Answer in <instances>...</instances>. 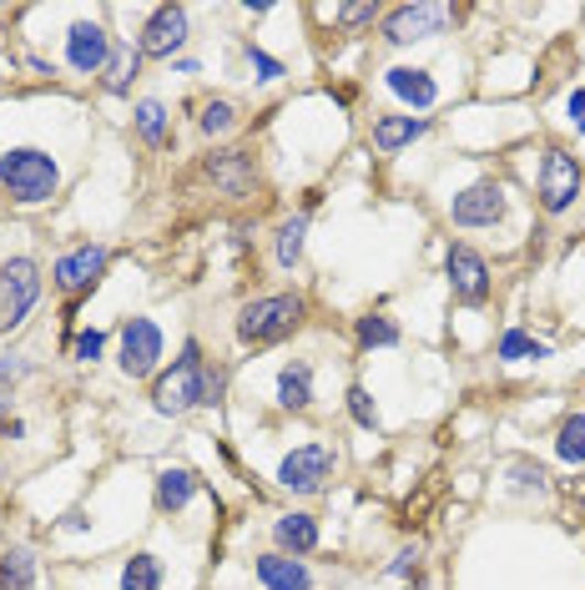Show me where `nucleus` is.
<instances>
[{
  "instance_id": "6e6552de",
  "label": "nucleus",
  "mask_w": 585,
  "mask_h": 590,
  "mask_svg": "<svg viewBox=\"0 0 585 590\" xmlns=\"http://www.w3.org/2000/svg\"><path fill=\"white\" fill-rule=\"evenodd\" d=\"M338 470V454L334 444H299V449H288L283 464H278V484H283L288 495H318L323 484L334 480Z\"/></svg>"
},
{
  "instance_id": "c9c22d12",
  "label": "nucleus",
  "mask_w": 585,
  "mask_h": 590,
  "mask_svg": "<svg viewBox=\"0 0 585 590\" xmlns=\"http://www.w3.org/2000/svg\"><path fill=\"white\" fill-rule=\"evenodd\" d=\"M223 394H227V368L207 364V404H223Z\"/></svg>"
},
{
  "instance_id": "bb28decb",
  "label": "nucleus",
  "mask_w": 585,
  "mask_h": 590,
  "mask_svg": "<svg viewBox=\"0 0 585 590\" xmlns=\"http://www.w3.org/2000/svg\"><path fill=\"white\" fill-rule=\"evenodd\" d=\"M162 560L152 550H137L127 566H121V590H162Z\"/></svg>"
},
{
  "instance_id": "b1692460",
  "label": "nucleus",
  "mask_w": 585,
  "mask_h": 590,
  "mask_svg": "<svg viewBox=\"0 0 585 590\" xmlns=\"http://www.w3.org/2000/svg\"><path fill=\"white\" fill-rule=\"evenodd\" d=\"M132 127H137V137H142L147 147H167L172 142V117H167L162 101H152V96L132 107Z\"/></svg>"
},
{
  "instance_id": "7c9ffc66",
  "label": "nucleus",
  "mask_w": 585,
  "mask_h": 590,
  "mask_svg": "<svg viewBox=\"0 0 585 590\" xmlns=\"http://www.w3.org/2000/svg\"><path fill=\"white\" fill-rule=\"evenodd\" d=\"M510 474H514V490H535V495L550 490L545 464H535V460H510Z\"/></svg>"
},
{
  "instance_id": "423d86ee",
  "label": "nucleus",
  "mask_w": 585,
  "mask_h": 590,
  "mask_svg": "<svg viewBox=\"0 0 585 590\" xmlns=\"http://www.w3.org/2000/svg\"><path fill=\"white\" fill-rule=\"evenodd\" d=\"M444 278H449L454 303H465V308H485L495 293L490 262H485V253L469 248V243H449V248H444Z\"/></svg>"
},
{
  "instance_id": "4c0bfd02",
  "label": "nucleus",
  "mask_w": 585,
  "mask_h": 590,
  "mask_svg": "<svg viewBox=\"0 0 585 590\" xmlns=\"http://www.w3.org/2000/svg\"><path fill=\"white\" fill-rule=\"evenodd\" d=\"M0 439H25V419H0Z\"/></svg>"
},
{
  "instance_id": "9b49d317",
  "label": "nucleus",
  "mask_w": 585,
  "mask_h": 590,
  "mask_svg": "<svg viewBox=\"0 0 585 590\" xmlns=\"http://www.w3.org/2000/svg\"><path fill=\"white\" fill-rule=\"evenodd\" d=\"M505 213H510V197H505V187L495 178L469 182V187L454 192V202H449L454 227H500Z\"/></svg>"
},
{
  "instance_id": "473e14b6",
  "label": "nucleus",
  "mask_w": 585,
  "mask_h": 590,
  "mask_svg": "<svg viewBox=\"0 0 585 590\" xmlns=\"http://www.w3.org/2000/svg\"><path fill=\"white\" fill-rule=\"evenodd\" d=\"M248 66H252V76H258V82H283V76H288V66H283V61H278V56H268V51L263 46H252V41H248Z\"/></svg>"
},
{
  "instance_id": "72a5a7b5",
  "label": "nucleus",
  "mask_w": 585,
  "mask_h": 590,
  "mask_svg": "<svg viewBox=\"0 0 585 590\" xmlns=\"http://www.w3.org/2000/svg\"><path fill=\"white\" fill-rule=\"evenodd\" d=\"M334 15L344 25H369V21H379V0H364V6H338Z\"/></svg>"
},
{
  "instance_id": "4be33fe9",
  "label": "nucleus",
  "mask_w": 585,
  "mask_h": 590,
  "mask_svg": "<svg viewBox=\"0 0 585 590\" xmlns=\"http://www.w3.org/2000/svg\"><path fill=\"white\" fill-rule=\"evenodd\" d=\"M137 76H142V51L127 46V41H117V46H111L107 72H101V86H107L111 96H127V92H132Z\"/></svg>"
},
{
  "instance_id": "f03ea898",
  "label": "nucleus",
  "mask_w": 585,
  "mask_h": 590,
  "mask_svg": "<svg viewBox=\"0 0 585 590\" xmlns=\"http://www.w3.org/2000/svg\"><path fill=\"white\" fill-rule=\"evenodd\" d=\"M152 409L167 414V419H182L192 409H207V358H203V343L187 339L182 354L172 358V368L152 378Z\"/></svg>"
},
{
  "instance_id": "0eeeda50",
  "label": "nucleus",
  "mask_w": 585,
  "mask_h": 590,
  "mask_svg": "<svg viewBox=\"0 0 585 590\" xmlns=\"http://www.w3.org/2000/svg\"><path fill=\"white\" fill-rule=\"evenodd\" d=\"M162 354H167V339L152 319H127L117 333V364L127 378H156L162 374Z\"/></svg>"
},
{
  "instance_id": "412c9836",
  "label": "nucleus",
  "mask_w": 585,
  "mask_h": 590,
  "mask_svg": "<svg viewBox=\"0 0 585 590\" xmlns=\"http://www.w3.org/2000/svg\"><path fill=\"white\" fill-rule=\"evenodd\" d=\"M495 358H500V364H540V358H550V343L526 333L520 323H510V329L500 333V343H495Z\"/></svg>"
},
{
  "instance_id": "a878e982",
  "label": "nucleus",
  "mask_w": 585,
  "mask_h": 590,
  "mask_svg": "<svg viewBox=\"0 0 585 590\" xmlns=\"http://www.w3.org/2000/svg\"><path fill=\"white\" fill-rule=\"evenodd\" d=\"M354 339H359V348H399L404 333L389 313H364V319H354Z\"/></svg>"
},
{
  "instance_id": "20e7f679",
  "label": "nucleus",
  "mask_w": 585,
  "mask_h": 590,
  "mask_svg": "<svg viewBox=\"0 0 585 590\" xmlns=\"http://www.w3.org/2000/svg\"><path fill=\"white\" fill-rule=\"evenodd\" d=\"M535 192H540V213H545V217H565L575 202L585 197V167H581V157H575L571 147H561V142L545 147Z\"/></svg>"
},
{
  "instance_id": "2eb2a0df",
  "label": "nucleus",
  "mask_w": 585,
  "mask_h": 590,
  "mask_svg": "<svg viewBox=\"0 0 585 590\" xmlns=\"http://www.w3.org/2000/svg\"><path fill=\"white\" fill-rule=\"evenodd\" d=\"M252 576H258L263 590H313V570L303 566V560H293V555H283V550L258 555Z\"/></svg>"
},
{
  "instance_id": "4468645a",
  "label": "nucleus",
  "mask_w": 585,
  "mask_h": 590,
  "mask_svg": "<svg viewBox=\"0 0 585 590\" xmlns=\"http://www.w3.org/2000/svg\"><path fill=\"white\" fill-rule=\"evenodd\" d=\"M203 172L213 178V187L223 192V197H248L252 182H258V167H252L248 152H213Z\"/></svg>"
},
{
  "instance_id": "c756f323",
  "label": "nucleus",
  "mask_w": 585,
  "mask_h": 590,
  "mask_svg": "<svg viewBox=\"0 0 585 590\" xmlns=\"http://www.w3.org/2000/svg\"><path fill=\"white\" fill-rule=\"evenodd\" d=\"M344 404H348V419H354L359 429H379V404L369 399V389H364V384H348Z\"/></svg>"
},
{
  "instance_id": "f704fd0d",
  "label": "nucleus",
  "mask_w": 585,
  "mask_h": 590,
  "mask_svg": "<svg viewBox=\"0 0 585 590\" xmlns=\"http://www.w3.org/2000/svg\"><path fill=\"white\" fill-rule=\"evenodd\" d=\"M414 570H419V550L409 545V550H399V555H394V566H389V576L404 580V576H414Z\"/></svg>"
},
{
  "instance_id": "f3484780",
  "label": "nucleus",
  "mask_w": 585,
  "mask_h": 590,
  "mask_svg": "<svg viewBox=\"0 0 585 590\" xmlns=\"http://www.w3.org/2000/svg\"><path fill=\"white\" fill-rule=\"evenodd\" d=\"M383 86H389L399 101H409L414 111H430L434 101H440V86H434V76L424 72V66H389Z\"/></svg>"
},
{
  "instance_id": "1a4fd4ad",
  "label": "nucleus",
  "mask_w": 585,
  "mask_h": 590,
  "mask_svg": "<svg viewBox=\"0 0 585 590\" xmlns=\"http://www.w3.org/2000/svg\"><path fill=\"white\" fill-rule=\"evenodd\" d=\"M107 262H111V248H101V243H82V248L61 253V258L51 262V283H56V293H66V298H86L96 283H101Z\"/></svg>"
},
{
  "instance_id": "cd10ccee",
  "label": "nucleus",
  "mask_w": 585,
  "mask_h": 590,
  "mask_svg": "<svg viewBox=\"0 0 585 590\" xmlns=\"http://www.w3.org/2000/svg\"><path fill=\"white\" fill-rule=\"evenodd\" d=\"M555 454H561L565 464H575V470H585V414H565L561 429H555Z\"/></svg>"
},
{
  "instance_id": "aec40b11",
  "label": "nucleus",
  "mask_w": 585,
  "mask_h": 590,
  "mask_svg": "<svg viewBox=\"0 0 585 590\" xmlns=\"http://www.w3.org/2000/svg\"><path fill=\"white\" fill-rule=\"evenodd\" d=\"M273 399H278V409H283V414H308V404H313V364H308V358L283 364Z\"/></svg>"
},
{
  "instance_id": "ddd939ff",
  "label": "nucleus",
  "mask_w": 585,
  "mask_h": 590,
  "mask_svg": "<svg viewBox=\"0 0 585 590\" xmlns=\"http://www.w3.org/2000/svg\"><path fill=\"white\" fill-rule=\"evenodd\" d=\"M111 31L101 21H76L72 31H66V66H72L76 76H101L111 61Z\"/></svg>"
},
{
  "instance_id": "6ab92c4d",
  "label": "nucleus",
  "mask_w": 585,
  "mask_h": 590,
  "mask_svg": "<svg viewBox=\"0 0 585 590\" xmlns=\"http://www.w3.org/2000/svg\"><path fill=\"white\" fill-rule=\"evenodd\" d=\"M197 490H203V484H197V474H192L187 464H167V470H156V509H162V515H182Z\"/></svg>"
},
{
  "instance_id": "e433bc0d",
  "label": "nucleus",
  "mask_w": 585,
  "mask_h": 590,
  "mask_svg": "<svg viewBox=\"0 0 585 590\" xmlns=\"http://www.w3.org/2000/svg\"><path fill=\"white\" fill-rule=\"evenodd\" d=\"M565 111H571V127H575V131H585V86H575V92H571Z\"/></svg>"
},
{
  "instance_id": "c85d7f7f",
  "label": "nucleus",
  "mask_w": 585,
  "mask_h": 590,
  "mask_svg": "<svg viewBox=\"0 0 585 590\" xmlns=\"http://www.w3.org/2000/svg\"><path fill=\"white\" fill-rule=\"evenodd\" d=\"M232 127H238V107H232L227 96H213V101L197 111V131H203V137H227Z\"/></svg>"
},
{
  "instance_id": "ea45409f",
  "label": "nucleus",
  "mask_w": 585,
  "mask_h": 590,
  "mask_svg": "<svg viewBox=\"0 0 585 590\" xmlns=\"http://www.w3.org/2000/svg\"><path fill=\"white\" fill-rule=\"evenodd\" d=\"M581 515H585V495H581Z\"/></svg>"
},
{
  "instance_id": "393cba45",
  "label": "nucleus",
  "mask_w": 585,
  "mask_h": 590,
  "mask_svg": "<svg viewBox=\"0 0 585 590\" xmlns=\"http://www.w3.org/2000/svg\"><path fill=\"white\" fill-rule=\"evenodd\" d=\"M0 590H36V555L25 545H11L0 555Z\"/></svg>"
},
{
  "instance_id": "f8f14e48",
  "label": "nucleus",
  "mask_w": 585,
  "mask_h": 590,
  "mask_svg": "<svg viewBox=\"0 0 585 590\" xmlns=\"http://www.w3.org/2000/svg\"><path fill=\"white\" fill-rule=\"evenodd\" d=\"M187 46V6H156L152 15H147L142 36H137V51H142V61H172L177 51Z\"/></svg>"
},
{
  "instance_id": "5701e85b",
  "label": "nucleus",
  "mask_w": 585,
  "mask_h": 590,
  "mask_svg": "<svg viewBox=\"0 0 585 590\" xmlns=\"http://www.w3.org/2000/svg\"><path fill=\"white\" fill-rule=\"evenodd\" d=\"M303 243H308V213H293L278 223V237H273V258L283 272H293L303 262Z\"/></svg>"
},
{
  "instance_id": "7ed1b4c3",
  "label": "nucleus",
  "mask_w": 585,
  "mask_h": 590,
  "mask_svg": "<svg viewBox=\"0 0 585 590\" xmlns=\"http://www.w3.org/2000/svg\"><path fill=\"white\" fill-rule=\"evenodd\" d=\"M0 187H6V197L15 207H41V202L56 197L61 167L41 147H11V152L0 157Z\"/></svg>"
},
{
  "instance_id": "39448f33",
  "label": "nucleus",
  "mask_w": 585,
  "mask_h": 590,
  "mask_svg": "<svg viewBox=\"0 0 585 590\" xmlns=\"http://www.w3.org/2000/svg\"><path fill=\"white\" fill-rule=\"evenodd\" d=\"M41 288H46V278L31 258L0 262V333H15L31 319V308L41 303Z\"/></svg>"
},
{
  "instance_id": "f257e3e1",
  "label": "nucleus",
  "mask_w": 585,
  "mask_h": 590,
  "mask_svg": "<svg viewBox=\"0 0 585 590\" xmlns=\"http://www.w3.org/2000/svg\"><path fill=\"white\" fill-rule=\"evenodd\" d=\"M308 319V298L303 293H263L248 298L232 319V333H238L242 348H268V343H283L303 329Z\"/></svg>"
},
{
  "instance_id": "58836bf2",
  "label": "nucleus",
  "mask_w": 585,
  "mask_h": 590,
  "mask_svg": "<svg viewBox=\"0 0 585 590\" xmlns=\"http://www.w3.org/2000/svg\"><path fill=\"white\" fill-rule=\"evenodd\" d=\"M11 399H15V389H11V378L0 374V419H6V414H11Z\"/></svg>"
},
{
  "instance_id": "a211bd4d",
  "label": "nucleus",
  "mask_w": 585,
  "mask_h": 590,
  "mask_svg": "<svg viewBox=\"0 0 585 590\" xmlns=\"http://www.w3.org/2000/svg\"><path fill=\"white\" fill-rule=\"evenodd\" d=\"M419 137H430V117H373V131H369L373 152H383V157L414 147Z\"/></svg>"
},
{
  "instance_id": "dca6fc26",
  "label": "nucleus",
  "mask_w": 585,
  "mask_h": 590,
  "mask_svg": "<svg viewBox=\"0 0 585 590\" xmlns=\"http://www.w3.org/2000/svg\"><path fill=\"white\" fill-rule=\"evenodd\" d=\"M273 545L283 555H293V560H303V555L318 550V515H308V509H288V515L273 519Z\"/></svg>"
},
{
  "instance_id": "2f4dec72",
  "label": "nucleus",
  "mask_w": 585,
  "mask_h": 590,
  "mask_svg": "<svg viewBox=\"0 0 585 590\" xmlns=\"http://www.w3.org/2000/svg\"><path fill=\"white\" fill-rule=\"evenodd\" d=\"M101 354H107V333H101V329H82L72 339V358H76V364H96Z\"/></svg>"
},
{
  "instance_id": "9d476101",
  "label": "nucleus",
  "mask_w": 585,
  "mask_h": 590,
  "mask_svg": "<svg viewBox=\"0 0 585 590\" xmlns=\"http://www.w3.org/2000/svg\"><path fill=\"white\" fill-rule=\"evenodd\" d=\"M454 21L449 6H430V0H414V6H394L383 15V41L389 46H414V41L444 36V25Z\"/></svg>"
}]
</instances>
